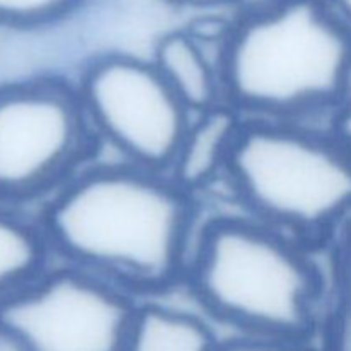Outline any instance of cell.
Here are the masks:
<instances>
[{"mask_svg": "<svg viewBox=\"0 0 351 351\" xmlns=\"http://www.w3.org/2000/svg\"><path fill=\"white\" fill-rule=\"evenodd\" d=\"M199 211V199L167 173L96 160L47 199L36 219L55 263L143 300L184 287Z\"/></svg>", "mask_w": 351, "mask_h": 351, "instance_id": "6da1fadb", "label": "cell"}, {"mask_svg": "<svg viewBox=\"0 0 351 351\" xmlns=\"http://www.w3.org/2000/svg\"><path fill=\"white\" fill-rule=\"evenodd\" d=\"M219 65L247 120L328 127L351 88V29L326 0H263L228 21Z\"/></svg>", "mask_w": 351, "mask_h": 351, "instance_id": "7a4b0ae2", "label": "cell"}, {"mask_svg": "<svg viewBox=\"0 0 351 351\" xmlns=\"http://www.w3.org/2000/svg\"><path fill=\"white\" fill-rule=\"evenodd\" d=\"M319 250L243 215L199 225L184 287L232 335L317 341L328 298Z\"/></svg>", "mask_w": 351, "mask_h": 351, "instance_id": "3957f363", "label": "cell"}, {"mask_svg": "<svg viewBox=\"0 0 351 351\" xmlns=\"http://www.w3.org/2000/svg\"><path fill=\"white\" fill-rule=\"evenodd\" d=\"M223 182L243 215L315 250L351 221V151L324 125L247 120Z\"/></svg>", "mask_w": 351, "mask_h": 351, "instance_id": "277c9868", "label": "cell"}, {"mask_svg": "<svg viewBox=\"0 0 351 351\" xmlns=\"http://www.w3.org/2000/svg\"><path fill=\"white\" fill-rule=\"evenodd\" d=\"M99 151L74 82L41 75L0 86V204L47 201Z\"/></svg>", "mask_w": 351, "mask_h": 351, "instance_id": "5b68a950", "label": "cell"}, {"mask_svg": "<svg viewBox=\"0 0 351 351\" xmlns=\"http://www.w3.org/2000/svg\"><path fill=\"white\" fill-rule=\"evenodd\" d=\"M74 88L99 146L123 163L168 173L192 113L149 58L122 51L96 55L82 65Z\"/></svg>", "mask_w": 351, "mask_h": 351, "instance_id": "8992f818", "label": "cell"}, {"mask_svg": "<svg viewBox=\"0 0 351 351\" xmlns=\"http://www.w3.org/2000/svg\"><path fill=\"white\" fill-rule=\"evenodd\" d=\"M137 305L115 285L53 261L0 302V329L24 351H123Z\"/></svg>", "mask_w": 351, "mask_h": 351, "instance_id": "52a82bcc", "label": "cell"}, {"mask_svg": "<svg viewBox=\"0 0 351 351\" xmlns=\"http://www.w3.org/2000/svg\"><path fill=\"white\" fill-rule=\"evenodd\" d=\"M226 27L204 34L195 27L173 29L158 38L149 60L178 101L192 113L226 103L219 51Z\"/></svg>", "mask_w": 351, "mask_h": 351, "instance_id": "ba28073f", "label": "cell"}, {"mask_svg": "<svg viewBox=\"0 0 351 351\" xmlns=\"http://www.w3.org/2000/svg\"><path fill=\"white\" fill-rule=\"evenodd\" d=\"M245 122V117L228 103L192 115L168 177L195 199L211 191L225 180Z\"/></svg>", "mask_w": 351, "mask_h": 351, "instance_id": "9c48e42d", "label": "cell"}, {"mask_svg": "<svg viewBox=\"0 0 351 351\" xmlns=\"http://www.w3.org/2000/svg\"><path fill=\"white\" fill-rule=\"evenodd\" d=\"M219 341L208 317L146 300L134 312L123 351H216Z\"/></svg>", "mask_w": 351, "mask_h": 351, "instance_id": "30bf717a", "label": "cell"}, {"mask_svg": "<svg viewBox=\"0 0 351 351\" xmlns=\"http://www.w3.org/2000/svg\"><path fill=\"white\" fill-rule=\"evenodd\" d=\"M51 263L38 219L0 204V302L31 283Z\"/></svg>", "mask_w": 351, "mask_h": 351, "instance_id": "8fae6325", "label": "cell"}, {"mask_svg": "<svg viewBox=\"0 0 351 351\" xmlns=\"http://www.w3.org/2000/svg\"><path fill=\"white\" fill-rule=\"evenodd\" d=\"M328 254V298L317 343L321 351H351V221Z\"/></svg>", "mask_w": 351, "mask_h": 351, "instance_id": "7c38bea8", "label": "cell"}, {"mask_svg": "<svg viewBox=\"0 0 351 351\" xmlns=\"http://www.w3.org/2000/svg\"><path fill=\"white\" fill-rule=\"evenodd\" d=\"M88 0H0V24L9 27H43L60 23Z\"/></svg>", "mask_w": 351, "mask_h": 351, "instance_id": "4fadbf2b", "label": "cell"}, {"mask_svg": "<svg viewBox=\"0 0 351 351\" xmlns=\"http://www.w3.org/2000/svg\"><path fill=\"white\" fill-rule=\"evenodd\" d=\"M216 351H321V346H319L317 341L230 335L226 338H221Z\"/></svg>", "mask_w": 351, "mask_h": 351, "instance_id": "5bb4252c", "label": "cell"}, {"mask_svg": "<svg viewBox=\"0 0 351 351\" xmlns=\"http://www.w3.org/2000/svg\"><path fill=\"white\" fill-rule=\"evenodd\" d=\"M328 129L351 151V88L328 123Z\"/></svg>", "mask_w": 351, "mask_h": 351, "instance_id": "9a60e30c", "label": "cell"}, {"mask_svg": "<svg viewBox=\"0 0 351 351\" xmlns=\"http://www.w3.org/2000/svg\"><path fill=\"white\" fill-rule=\"evenodd\" d=\"M175 2L182 3V5L192 7V9L215 10V9H230V7H239L242 5L245 0H175Z\"/></svg>", "mask_w": 351, "mask_h": 351, "instance_id": "2e32d148", "label": "cell"}, {"mask_svg": "<svg viewBox=\"0 0 351 351\" xmlns=\"http://www.w3.org/2000/svg\"><path fill=\"white\" fill-rule=\"evenodd\" d=\"M336 16L351 29V0H326Z\"/></svg>", "mask_w": 351, "mask_h": 351, "instance_id": "e0dca14e", "label": "cell"}, {"mask_svg": "<svg viewBox=\"0 0 351 351\" xmlns=\"http://www.w3.org/2000/svg\"><path fill=\"white\" fill-rule=\"evenodd\" d=\"M0 351H24L23 346L3 329H0Z\"/></svg>", "mask_w": 351, "mask_h": 351, "instance_id": "ac0fdd59", "label": "cell"}]
</instances>
